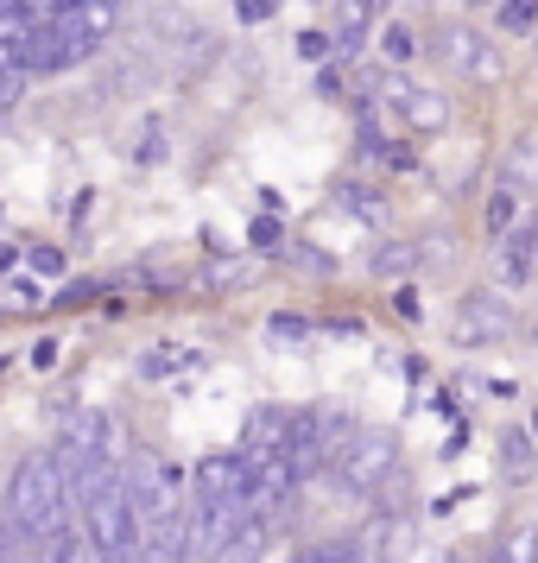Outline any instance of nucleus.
<instances>
[{
  "instance_id": "f257e3e1",
  "label": "nucleus",
  "mask_w": 538,
  "mask_h": 563,
  "mask_svg": "<svg viewBox=\"0 0 538 563\" xmlns=\"http://www.w3.org/2000/svg\"><path fill=\"white\" fill-rule=\"evenodd\" d=\"M64 519H77V507H70V487H64L57 456L52 450L20 456L13 475H7V526L20 538H45V532H57Z\"/></svg>"
},
{
  "instance_id": "f03ea898",
  "label": "nucleus",
  "mask_w": 538,
  "mask_h": 563,
  "mask_svg": "<svg viewBox=\"0 0 538 563\" xmlns=\"http://www.w3.org/2000/svg\"><path fill=\"white\" fill-rule=\"evenodd\" d=\"M77 526L89 538L96 563H140V512H133V500L121 487H108L102 500H89L77 512Z\"/></svg>"
},
{
  "instance_id": "7ed1b4c3",
  "label": "nucleus",
  "mask_w": 538,
  "mask_h": 563,
  "mask_svg": "<svg viewBox=\"0 0 538 563\" xmlns=\"http://www.w3.org/2000/svg\"><path fill=\"white\" fill-rule=\"evenodd\" d=\"M330 468H336V482H342V494H374V487L399 468V437L393 431H355V424H349V437L330 450Z\"/></svg>"
},
{
  "instance_id": "20e7f679",
  "label": "nucleus",
  "mask_w": 538,
  "mask_h": 563,
  "mask_svg": "<svg viewBox=\"0 0 538 563\" xmlns=\"http://www.w3.org/2000/svg\"><path fill=\"white\" fill-rule=\"evenodd\" d=\"M248 519H254L248 500H209V494H197V507L184 512V526H190V551H197V558H216Z\"/></svg>"
},
{
  "instance_id": "39448f33",
  "label": "nucleus",
  "mask_w": 538,
  "mask_h": 563,
  "mask_svg": "<svg viewBox=\"0 0 538 563\" xmlns=\"http://www.w3.org/2000/svg\"><path fill=\"white\" fill-rule=\"evenodd\" d=\"M57 468L70 462H89V456H114V418L108 411H70L64 431H57Z\"/></svg>"
},
{
  "instance_id": "423d86ee",
  "label": "nucleus",
  "mask_w": 538,
  "mask_h": 563,
  "mask_svg": "<svg viewBox=\"0 0 538 563\" xmlns=\"http://www.w3.org/2000/svg\"><path fill=\"white\" fill-rule=\"evenodd\" d=\"M172 468L158 456H133L128 468H121V494L133 500V512H140V526L146 519H158V512H172Z\"/></svg>"
},
{
  "instance_id": "0eeeda50",
  "label": "nucleus",
  "mask_w": 538,
  "mask_h": 563,
  "mask_svg": "<svg viewBox=\"0 0 538 563\" xmlns=\"http://www.w3.org/2000/svg\"><path fill=\"white\" fill-rule=\"evenodd\" d=\"M513 330V310L501 305V291H462L457 305V335L469 349H487V342H501Z\"/></svg>"
},
{
  "instance_id": "6e6552de",
  "label": "nucleus",
  "mask_w": 538,
  "mask_h": 563,
  "mask_svg": "<svg viewBox=\"0 0 538 563\" xmlns=\"http://www.w3.org/2000/svg\"><path fill=\"white\" fill-rule=\"evenodd\" d=\"M538 279V222L532 229H507L494 247V285L501 291H526Z\"/></svg>"
},
{
  "instance_id": "1a4fd4ad",
  "label": "nucleus",
  "mask_w": 538,
  "mask_h": 563,
  "mask_svg": "<svg viewBox=\"0 0 538 563\" xmlns=\"http://www.w3.org/2000/svg\"><path fill=\"white\" fill-rule=\"evenodd\" d=\"M190 526H184V512H158L140 526V563H190Z\"/></svg>"
},
{
  "instance_id": "9d476101",
  "label": "nucleus",
  "mask_w": 538,
  "mask_h": 563,
  "mask_svg": "<svg viewBox=\"0 0 538 563\" xmlns=\"http://www.w3.org/2000/svg\"><path fill=\"white\" fill-rule=\"evenodd\" d=\"M197 494L209 500H248V456L241 450H216L197 462Z\"/></svg>"
},
{
  "instance_id": "9b49d317",
  "label": "nucleus",
  "mask_w": 538,
  "mask_h": 563,
  "mask_svg": "<svg viewBox=\"0 0 538 563\" xmlns=\"http://www.w3.org/2000/svg\"><path fill=\"white\" fill-rule=\"evenodd\" d=\"M393 102H399V114L411 121V133H443L450 128V102H443L437 89H406V82H393Z\"/></svg>"
},
{
  "instance_id": "f8f14e48",
  "label": "nucleus",
  "mask_w": 538,
  "mask_h": 563,
  "mask_svg": "<svg viewBox=\"0 0 538 563\" xmlns=\"http://www.w3.org/2000/svg\"><path fill=\"white\" fill-rule=\"evenodd\" d=\"M39 563H96V551H89V538H83L77 519H64L57 532L39 538Z\"/></svg>"
},
{
  "instance_id": "ddd939ff",
  "label": "nucleus",
  "mask_w": 538,
  "mask_h": 563,
  "mask_svg": "<svg viewBox=\"0 0 538 563\" xmlns=\"http://www.w3.org/2000/svg\"><path fill=\"white\" fill-rule=\"evenodd\" d=\"M418 260H425V247H418V241H381V247L367 254V273H374V279H406Z\"/></svg>"
},
{
  "instance_id": "4468645a",
  "label": "nucleus",
  "mask_w": 538,
  "mask_h": 563,
  "mask_svg": "<svg viewBox=\"0 0 538 563\" xmlns=\"http://www.w3.org/2000/svg\"><path fill=\"white\" fill-rule=\"evenodd\" d=\"M494 456H501V475H507V482H532L538 475V443L526 431H507Z\"/></svg>"
},
{
  "instance_id": "2eb2a0df",
  "label": "nucleus",
  "mask_w": 538,
  "mask_h": 563,
  "mask_svg": "<svg viewBox=\"0 0 538 563\" xmlns=\"http://www.w3.org/2000/svg\"><path fill=\"white\" fill-rule=\"evenodd\" d=\"M260 558H266V519L254 512V519H248V526H241V532H234L209 563H260Z\"/></svg>"
},
{
  "instance_id": "dca6fc26",
  "label": "nucleus",
  "mask_w": 538,
  "mask_h": 563,
  "mask_svg": "<svg viewBox=\"0 0 538 563\" xmlns=\"http://www.w3.org/2000/svg\"><path fill=\"white\" fill-rule=\"evenodd\" d=\"M513 222H519V184H513V178H501L494 190H487V234L501 241V234H507Z\"/></svg>"
},
{
  "instance_id": "f3484780",
  "label": "nucleus",
  "mask_w": 538,
  "mask_h": 563,
  "mask_svg": "<svg viewBox=\"0 0 538 563\" xmlns=\"http://www.w3.org/2000/svg\"><path fill=\"white\" fill-rule=\"evenodd\" d=\"M292 563H367V558H361V538L342 532V538H323V544H305Z\"/></svg>"
},
{
  "instance_id": "a211bd4d",
  "label": "nucleus",
  "mask_w": 538,
  "mask_h": 563,
  "mask_svg": "<svg viewBox=\"0 0 538 563\" xmlns=\"http://www.w3.org/2000/svg\"><path fill=\"white\" fill-rule=\"evenodd\" d=\"M285 424H292V411L285 406H260L254 418H248V443L273 450V443H285Z\"/></svg>"
},
{
  "instance_id": "6ab92c4d",
  "label": "nucleus",
  "mask_w": 538,
  "mask_h": 563,
  "mask_svg": "<svg viewBox=\"0 0 538 563\" xmlns=\"http://www.w3.org/2000/svg\"><path fill=\"white\" fill-rule=\"evenodd\" d=\"M260 335H266V342H279V349H305L310 335V323L305 317H292V310H279V317H266V323H260Z\"/></svg>"
},
{
  "instance_id": "aec40b11",
  "label": "nucleus",
  "mask_w": 538,
  "mask_h": 563,
  "mask_svg": "<svg viewBox=\"0 0 538 563\" xmlns=\"http://www.w3.org/2000/svg\"><path fill=\"white\" fill-rule=\"evenodd\" d=\"M532 558H538V526H519L513 538H501L487 551V563H532Z\"/></svg>"
},
{
  "instance_id": "412c9836",
  "label": "nucleus",
  "mask_w": 538,
  "mask_h": 563,
  "mask_svg": "<svg viewBox=\"0 0 538 563\" xmlns=\"http://www.w3.org/2000/svg\"><path fill=\"white\" fill-rule=\"evenodd\" d=\"M52 298H45V285L39 279H7V291H0V310H45Z\"/></svg>"
},
{
  "instance_id": "4be33fe9",
  "label": "nucleus",
  "mask_w": 538,
  "mask_h": 563,
  "mask_svg": "<svg viewBox=\"0 0 538 563\" xmlns=\"http://www.w3.org/2000/svg\"><path fill=\"white\" fill-rule=\"evenodd\" d=\"M336 203L349 209V216H367V222H381V197H374V184H342V190H336Z\"/></svg>"
},
{
  "instance_id": "5701e85b",
  "label": "nucleus",
  "mask_w": 538,
  "mask_h": 563,
  "mask_svg": "<svg viewBox=\"0 0 538 563\" xmlns=\"http://www.w3.org/2000/svg\"><path fill=\"white\" fill-rule=\"evenodd\" d=\"M507 178L526 190V184H538V133H526L519 146H513V158H507Z\"/></svg>"
},
{
  "instance_id": "b1692460",
  "label": "nucleus",
  "mask_w": 538,
  "mask_h": 563,
  "mask_svg": "<svg viewBox=\"0 0 538 563\" xmlns=\"http://www.w3.org/2000/svg\"><path fill=\"white\" fill-rule=\"evenodd\" d=\"M248 247H254V254H279V247H285V229H279V216H273V209L248 222Z\"/></svg>"
},
{
  "instance_id": "393cba45",
  "label": "nucleus",
  "mask_w": 538,
  "mask_h": 563,
  "mask_svg": "<svg viewBox=\"0 0 538 563\" xmlns=\"http://www.w3.org/2000/svg\"><path fill=\"white\" fill-rule=\"evenodd\" d=\"M32 273H45V279H64V247H52V241H39V247H26Z\"/></svg>"
},
{
  "instance_id": "a878e982",
  "label": "nucleus",
  "mask_w": 538,
  "mask_h": 563,
  "mask_svg": "<svg viewBox=\"0 0 538 563\" xmlns=\"http://www.w3.org/2000/svg\"><path fill=\"white\" fill-rule=\"evenodd\" d=\"M532 20H538V0H507L501 7V32H532Z\"/></svg>"
},
{
  "instance_id": "bb28decb",
  "label": "nucleus",
  "mask_w": 538,
  "mask_h": 563,
  "mask_svg": "<svg viewBox=\"0 0 538 563\" xmlns=\"http://www.w3.org/2000/svg\"><path fill=\"white\" fill-rule=\"evenodd\" d=\"M241 279H248V266H241V260H222V266H209V291H234Z\"/></svg>"
},
{
  "instance_id": "cd10ccee",
  "label": "nucleus",
  "mask_w": 538,
  "mask_h": 563,
  "mask_svg": "<svg viewBox=\"0 0 538 563\" xmlns=\"http://www.w3.org/2000/svg\"><path fill=\"white\" fill-rule=\"evenodd\" d=\"M298 57L305 64H323L330 57V32H298Z\"/></svg>"
},
{
  "instance_id": "c85d7f7f",
  "label": "nucleus",
  "mask_w": 538,
  "mask_h": 563,
  "mask_svg": "<svg viewBox=\"0 0 538 563\" xmlns=\"http://www.w3.org/2000/svg\"><path fill=\"white\" fill-rule=\"evenodd\" d=\"M411 52H418V38H411L406 26H386V57H393V64H406Z\"/></svg>"
},
{
  "instance_id": "c756f323",
  "label": "nucleus",
  "mask_w": 538,
  "mask_h": 563,
  "mask_svg": "<svg viewBox=\"0 0 538 563\" xmlns=\"http://www.w3.org/2000/svg\"><path fill=\"white\" fill-rule=\"evenodd\" d=\"M20 89H26V70H7V64H0V114L20 102Z\"/></svg>"
},
{
  "instance_id": "7c9ffc66",
  "label": "nucleus",
  "mask_w": 538,
  "mask_h": 563,
  "mask_svg": "<svg viewBox=\"0 0 538 563\" xmlns=\"http://www.w3.org/2000/svg\"><path fill=\"white\" fill-rule=\"evenodd\" d=\"M393 310H399V317H406V323H418V317H425V298H418V291H411V279L399 285V291H393Z\"/></svg>"
},
{
  "instance_id": "2f4dec72",
  "label": "nucleus",
  "mask_w": 538,
  "mask_h": 563,
  "mask_svg": "<svg viewBox=\"0 0 538 563\" xmlns=\"http://www.w3.org/2000/svg\"><path fill=\"white\" fill-rule=\"evenodd\" d=\"M133 158H140V165H153V158H165V133H158V128H146V133H140V153H133Z\"/></svg>"
},
{
  "instance_id": "473e14b6",
  "label": "nucleus",
  "mask_w": 538,
  "mask_h": 563,
  "mask_svg": "<svg viewBox=\"0 0 538 563\" xmlns=\"http://www.w3.org/2000/svg\"><path fill=\"white\" fill-rule=\"evenodd\" d=\"M20 260H26V247H20V241H0V273H13Z\"/></svg>"
},
{
  "instance_id": "72a5a7b5",
  "label": "nucleus",
  "mask_w": 538,
  "mask_h": 563,
  "mask_svg": "<svg viewBox=\"0 0 538 563\" xmlns=\"http://www.w3.org/2000/svg\"><path fill=\"white\" fill-rule=\"evenodd\" d=\"M0 563H13V544H7V519H0Z\"/></svg>"
},
{
  "instance_id": "f704fd0d",
  "label": "nucleus",
  "mask_w": 538,
  "mask_h": 563,
  "mask_svg": "<svg viewBox=\"0 0 538 563\" xmlns=\"http://www.w3.org/2000/svg\"><path fill=\"white\" fill-rule=\"evenodd\" d=\"M532 563H538V558H532Z\"/></svg>"
}]
</instances>
